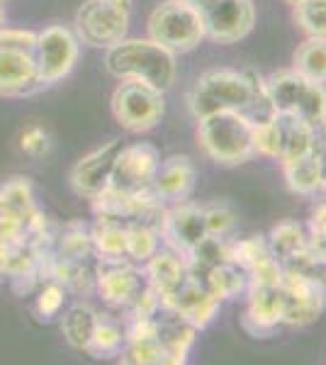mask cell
Masks as SVG:
<instances>
[{
	"label": "cell",
	"mask_w": 326,
	"mask_h": 365,
	"mask_svg": "<svg viewBox=\"0 0 326 365\" xmlns=\"http://www.w3.org/2000/svg\"><path fill=\"white\" fill-rule=\"evenodd\" d=\"M105 68L117 81H139L165 93L175 83V54L153 39H120L105 49Z\"/></svg>",
	"instance_id": "cell-1"
},
{
	"label": "cell",
	"mask_w": 326,
	"mask_h": 365,
	"mask_svg": "<svg viewBox=\"0 0 326 365\" xmlns=\"http://www.w3.org/2000/svg\"><path fill=\"white\" fill-rule=\"evenodd\" d=\"M198 141L219 166H241L256 156L253 127L241 113H217L198 120Z\"/></svg>",
	"instance_id": "cell-2"
},
{
	"label": "cell",
	"mask_w": 326,
	"mask_h": 365,
	"mask_svg": "<svg viewBox=\"0 0 326 365\" xmlns=\"http://www.w3.org/2000/svg\"><path fill=\"white\" fill-rule=\"evenodd\" d=\"M34 44L37 32L0 27V98H25L41 88Z\"/></svg>",
	"instance_id": "cell-3"
},
{
	"label": "cell",
	"mask_w": 326,
	"mask_h": 365,
	"mask_svg": "<svg viewBox=\"0 0 326 365\" xmlns=\"http://www.w3.org/2000/svg\"><path fill=\"white\" fill-rule=\"evenodd\" d=\"M251 96V81L246 71L212 68L195 81L188 108L195 120L217 113H241Z\"/></svg>",
	"instance_id": "cell-4"
},
{
	"label": "cell",
	"mask_w": 326,
	"mask_h": 365,
	"mask_svg": "<svg viewBox=\"0 0 326 365\" xmlns=\"http://www.w3.org/2000/svg\"><path fill=\"white\" fill-rule=\"evenodd\" d=\"M149 39L173 54L198 49L205 42V22L198 8L183 0H163L149 15Z\"/></svg>",
	"instance_id": "cell-5"
},
{
	"label": "cell",
	"mask_w": 326,
	"mask_h": 365,
	"mask_svg": "<svg viewBox=\"0 0 326 365\" xmlns=\"http://www.w3.org/2000/svg\"><path fill=\"white\" fill-rule=\"evenodd\" d=\"M265 88H268L275 113L282 117H297V120L317 125L326 113V88L300 76L292 68L270 73L265 78Z\"/></svg>",
	"instance_id": "cell-6"
},
{
	"label": "cell",
	"mask_w": 326,
	"mask_h": 365,
	"mask_svg": "<svg viewBox=\"0 0 326 365\" xmlns=\"http://www.w3.org/2000/svg\"><path fill=\"white\" fill-rule=\"evenodd\" d=\"M132 0H86L76 13V37L93 49H108L127 37Z\"/></svg>",
	"instance_id": "cell-7"
},
{
	"label": "cell",
	"mask_w": 326,
	"mask_h": 365,
	"mask_svg": "<svg viewBox=\"0 0 326 365\" xmlns=\"http://www.w3.org/2000/svg\"><path fill=\"white\" fill-rule=\"evenodd\" d=\"M110 110L122 129L132 134H144L163 120L165 100L161 91L146 83L120 81V86L112 93Z\"/></svg>",
	"instance_id": "cell-8"
},
{
	"label": "cell",
	"mask_w": 326,
	"mask_h": 365,
	"mask_svg": "<svg viewBox=\"0 0 326 365\" xmlns=\"http://www.w3.org/2000/svg\"><path fill=\"white\" fill-rule=\"evenodd\" d=\"M282 327H310L326 309V278L285 270L280 282Z\"/></svg>",
	"instance_id": "cell-9"
},
{
	"label": "cell",
	"mask_w": 326,
	"mask_h": 365,
	"mask_svg": "<svg viewBox=\"0 0 326 365\" xmlns=\"http://www.w3.org/2000/svg\"><path fill=\"white\" fill-rule=\"evenodd\" d=\"M81 54V42L73 29L63 25H51L37 32L34 44V63H37L39 83L54 86L73 71Z\"/></svg>",
	"instance_id": "cell-10"
},
{
	"label": "cell",
	"mask_w": 326,
	"mask_h": 365,
	"mask_svg": "<svg viewBox=\"0 0 326 365\" xmlns=\"http://www.w3.org/2000/svg\"><path fill=\"white\" fill-rule=\"evenodd\" d=\"M205 22V39L215 44H236L251 34L256 25V8L251 0H210L200 8Z\"/></svg>",
	"instance_id": "cell-11"
},
{
	"label": "cell",
	"mask_w": 326,
	"mask_h": 365,
	"mask_svg": "<svg viewBox=\"0 0 326 365\" xmlns=\"http://www.w3.org/2000/svg\"><path fill=\"white\" fill-rule=\"evenodd\" d=\"M272 256L280 261L282 270H292V273H317L326 278V268L310 251V241H307V229L295 220H282L270 229L268 237Z\"/></svg>",
	"instance_id": "cell-12"
},
{
	"label": "cell",
	"mask_w": 326,
	"mask_h": 365,
	"mask_svg": "<svg viewBox=\"0 0 326 365\" xmlns=\"http://www.w3.org/2000/svg\"><path fill=\"white\" fill-rule=\"evenodd\" d=\"M161 154L149 141H136V144H124L120 156L112 168L110 185L124 192H139L153 185Z\"/></svg>",
	"instance_id": "cell-13"
},
{
	"label": "cell",
	"mask_w": 326,
	"mask_h": 365,
	"mask_svg": "<svg viewBox=\"0 0 326 365\" xmlns=\"http://www.w3.org/2000/svg\"><path fill=\"white\" fill-rule=\"evenodd\" d=\"M161 304L165 312H173L175 317L193 324L200 331L217 319L219 307H222V302L207 290L203 278H195L190 273H188V278L183 280L168 297L161 299Z\"/></svg>",
	"instance_id": "cell-14"
},
{
	"label": "cell",
	"mask_w": 326,
	"mask_h": 365,
	"mask_svg": "<svg viewBox=\"0 0 326 365\" xmlns=\"http://www.w3.org/2000/svg\"><path fill=\"white\" fill-rule=\"evenodd\" d=\"M122 146L124 144L120 139H112L108 144L93 149L91 154H86L81 161H76V166L68 173L71 190L88 200L96 197L98 192H103L110 185L112 168H115V161L120 156Z\"/></svg>",
	"instance_id": "cell-15"
},
{
	"label": "cell",
	"mask_w": 326,
	"mask_h": 365,
	"mask_svg": "<svg viewBox=\"0 0 326 365\" xmlns=\"http://www.w3.org/2000/svg\"><path fill=\"white\" fill-rule=\"evenodd\" d=\"M144 285V273L129 258H124V261H98L96 292L110 307L127 309Z\"/></svg>",
	"instance_id": "cell-16"
},
{
	"label": "cell",
	"mask_w": 326,
	"mask_h": 365,
	"mask_svg": "<svg viewBox=\"0 0 326 365\" xmlns=\"http://www.w3.org/2000/svg\"><path fill=\"white\" fill-rule=\"evenodd\" d=\"M205 237H207V225H205L203 205L183 200V202H175L165 210L163 225H161V241L165 244V249L183 256V253H188Z\"/></svg>",
	"instance_id": "cell-17"
},
{
	"label": "cell",
	"mask_w": 326,
	"mask_h": 365,
	"mask_svg": "<svg viewBox=\"0 0 326 365\" xmlns=\"http://www.w3.org/2000/svg\"><path fill=\"white\" fill-rule=\"evenodd\" d=\"M246 312L241 317V327L253 339H270L282 327V295L280 287L248 285Z\"/></svg>",
	"instance_id": "cell-18"
},
{
	"label": "cell",
	"mask_w": 326,
	"mask_h": 365,
	"mask_svg": "<svg viewBox=\"0 0 326 365\" xmlns=\"http://www.w3.org/2000/svg\"><path fill=\"white\" fill-rule=\"evenodd\" d=\"M195 182H198V168L190 161V156L175 154L158 163L151 187L165 205H175L193 195Z\"/></svg>",
	"instance_id": "cell-19"
},
{
	"label": "cell",
	"mask_w": 326,
	"mask_h": 365,
	"mask_svg": "<svg viewBox=\"0 0 326 365\" xmlns=\"http://www.w3.org/2000/svg\"><path fill=\"white\" fill-rule=\"evenodd\" d=\"M200 329H195L193 324L175 317L173 312H161L158 317V341L163 346L165 365H183L190 356L195 341H198Z\"/></svg>",
	"instance_id": "cell-20"
},
{
	"label": "cell",
	"mask_w": 326,
	"mask_h": 365,
	"mask_svg": "<svg viewBox=\"0 0 326 365\" xmlns=\"http://www.w3.org/2000/svg\"><path fill=\"white\" fill-rule=\"evenodd\" d=\"M141 273H144V280L161 295V299L168 297L188 278L183 256L170 249H158L149 261L141 263Z\"/></svg>",
	"instance_id": "cell-21"
},
{
	"label": "cell",
	"mask_w": 326,
	"mask_h": 365,
	"mask_svg": "<svg viewBox=\"0 0 326 365\" xmlns=\"http://www.w3.org/2000/svg\"><path fill=\"white\" fill-rule=\"evenodd\" d=\"M98 278V258H83V261H66V258L54 256L51 261V280L63 285L66 292L73 295H93L96 292Z\"/></svg>",
	"instance_id": "cell-22"
},
{
	"label": "cell",
	"mask_w": 326,
	"mask_h": 365,
	"mask_svg": "<svg viewBox=\"0 0 326 365\" xmlns=\"http://www.w3.org/2000/svg\"><path fill=\"white\" fill-rule=\"evenodd\" d=\"M282 175H285L287 187L295 195H317L322 190V144L307 156L282 161Z\"/></svg>",
	"instance_id": "cell-23"
},
{
	"label": "cell",
	"mask_w": 326,
	"mask_h": 365,
	"mask_svg": "<svg viewBox=\"0 0 326 365\" xmlns=\"http://www.w3.org/2000/svg\"><path fill=\"white\" fill-rule=\"evenodd\" d=\"M93 251L98 261H124L127 258V222L98 217L91 227Z\"/></svg>",
	"instance_id": "cell-24"
},
{
	"label": "cell",
	"mask_w": 326,
	"mask_h": 365,
	"mask_svg": "<svg viewBox=\"0 0 326 365\" xmlns=\"http://www.w3.org/2000/svg\"><path fill=\"white\" fill-rule=\"evenodd\" d=\"M183 261H185L188 273L195 275V278H205L215 266L229 261V237H212V234H207L190 251L183 253Z\"/></svg>",
	"instance_id": "cell-25"
},
{
	"label": "cell",
	"mask_w": 326,
	"mask_h": 365,
	"mask_svg": "<svg viewBox=\"0 0 326 365\" xmlns=\"http://www.w3.org/2000/svg\"><path fill=\"white\" fill-rule=\"evenodd\" d=\"M127 336H124V322L117 319L115 314H100L98 312V322L93 329L91 344H88L86 353L93 358H115L120 356Z\"/></svg>",
	"instance_id": "cell-26"
},
{
	"label": "cell",
	"mask_w": 326,
	"mask_h": 365,
	"mask_svg": "<svg viewBox=\"0 0 326 365\" xmlns=\"http://www.w3.org/2000/svg\"><path fill=\"white\" fill-rule=\"evenodd\" d=\"M203 282L207 285V290L215 295L219 302H227V299H236L241 295H246L248 290V273L241 266L231 261L219 263L205 275Z\"/></svg>",
	"instance_id": "cell-27"
},
{
	"label": "cell",
	"mask_w": 326,
	"mask_h": 365,
	"mask_svg": "<svg viewBox=\"0 0 326 365\" xmlns=\"http://www.w3.org/2000/svg\"><path fill=\"white\" fill-rule=\"evenodd\" d=\"M319 146L317 125L297 117H282V151L277 161H292V158L312 154Z\"/></svg>",
	"instance_id": "cell-28"
},
{
	"label": "cell",
	"mask_w": 326,
	"mask_h": 365,
	"mask_svg": "<svg viewBox=\"0 0 326 365\" xmlns=\"http://www.w3.org/2000/svg\"><path fill=\"white\" fill-rule=\"evenodd\" d=\"M37 207V200H34V190L29 178L22 175H13V178L0 182V212L3 215L20 217L22 222H27L34 215Z\"/></svg>",
	"instance_id": "cell-29"
},
{
	"label": "cell",
	"mask_w": 326,
	"mask_h": 365,
	"mask_svg": "<svg viewBox=\"0 0 326 365\" xmlns=\"http://www.w3.org/2000/svg\"><path fill=\"white\" fill-rule=\"evenodd\" d=\"M98 322V312L86 302L71 304L61 317V334L66 339V344L76 351H86L91 344L93 329Z\"/></svg>",
	"instance_id": "cell-30"
},
{
	"label": "cell",
	"mask_w": 326,
	"mask_h": 365,
	"mask_svg": "<svg viewBox=\"0 0 326 365\" xmlns=\"http://www.w3.org/2000/svg\"><path fill=\"white\" fill-rule=\"evenodd\" d=\"M54 256L66 258V261L96 258L91 227L83 225L81 220H73V222H68V225H63L61 232H56V237H54Z\"/></svg>",
	"instance_id": "cell-31"
},
{
	"label": "cell",
	"mask_w": 326,
	"mask_h": 365,
	"mask_svg": "<svg viewBox=\"0 0 326 365\" xmlns=\"http://www.w3.org/2000/svg\"><path fill=\"white\" fill-rule=\"evenodd\" d=\"M292 71L300 76L314 81V83H326V39L307 37L297 46L292 56Z\"/></svg>",
	"instance_id": "cell-32"
},
{
	"label": "cell",
	"mask_w": 326,
	"mask_h": 365,
	"mask_svg": "<svg viewBox=\"0 0 326 365\" xmlns=\"http://www.w3.org/2000/svg\"><path fill=\"white\" fill-rule=\"evenodd\" d=\"M161 249V232L146 222H127V258L132 263H146Z\"/></svg>",
	"instance_id": "cell-33"
},
{
	"label": "cell",
	"mask_w": 326,
	"mask_h": 365,
	"mask_svg": "<svg viewBox=\"0 0 326 365\" xmlns=\"http://www.w3.org/2000/svg\"><path fill=\"white\" fill-rule=\"evenodd\" d=\"M270 244L265 237L253 234L246 239H229V261L241 266L248 273L258 261H263L265 256H270Z\"/></svg>",
	"instance_id": "cell-34"
},
{
	"label": "cell",
	"mask_w": 326,
	"mask_h": 365,
	"mask_svg": "<svg viewBox=\"0 0 326 365\" xmlns=\"http://www.w3.org/2000/svg\"><path fill=\"white\" fill-rule=\"evenodd\" d=\"M253 149L265 158H280L282 151V115H275L270 120L253 125Z\"/></svg>",
	"instance_id": "cell-35"
},
{
	"label": "cell",
	"mask_w": 326,
	"mask_h": 365,
	"mask_svg": "<svg viewBox=\"0 0 326 365\" xmlns=\"http://www.w3.org/2000/svg\"><path fill=\"white\" fill-rule=\"evenodd\" d=\"M120 361L129 365H165L163 346L158 336L127 341L120 353Z\"/></svg>",
	"instance_id": "cell-36"
},
{
	"label": "cell",
	"mask_w": 326,
	"mask_h": 365,
	"mask_svg": "<svg viewBox=\"0 0 326 365\" xmlns=\"http://www.w3.org/2000/svg\"><path fill=\"white\" fill-rule=\"evenodd\" d=\"M295 22L307 37L326 39V0H302L295 5Z\"/></svg>",
	"instance_id": "cell-37"
},
{
	"label": "cell",
	"mask_w": 326,
	"mask_h": 365,
	"mask_svg": "<svg viewBox=\"0 0 326 365\" xmlns=\"http://www.w3.org/2000/svg\"><path fill=\"white\" fill-rule=\"evenodd\" d=\"M203 212H205L207 234H212V237H231V234H234L239 217H236V210L231 207L229 202L205 205Z\"/></svg>",
	"instance_id": "cell-38"
},
{
	"label": "cell",
	"mask_w": 326,
	"mask_h": 365,
	"mask_svg": "<svg viewBox=\"0 0 326 365\" xmlns=\"http://www.w3.org/2000/svg\"><path fill=\"white\" fill-rule=\"evenodd\" d=\"M68 292L63 290V285H58L56 280H49L37 290V299H34V312L41 322H49L54 317L61 314L63 302H66Z\"/></svg>",
	"instance_id": "cell-39"
},
{
	"label": "cell",
	"mask_w": 326,
	"mask_h": 365,
	"mask_svg": "<svg viewBox=\"0 0 326 365\" xmlns=\"http://www.w3.org/2000/svg\"><path fill=\"white\" fill-rule=\"evenodd\" d=\"M17 146L29 158H44L51 151V134L41 125H27L17 137Z\"/></svg>",
	"instance_id": "cell-40"
},
{
	"label": "cell",
	"mask_w": 326,
	"mask_h": 365,
	"mask_svg": "<svg viewBox=\"0 0 326 365\" xmlns=\"http://www.w3.org/2000/svg\"><path fill=\"white\" fill-rule=\"evenodd\" d=\"M307 241H310L312 256L326 268V202L314 207L307 225Z\"/></svg>",
	"instance_id": "cell-41"
},
{
	"label": "cell",
	"mask_w": 326,
	"mask_h": 365,
	"mask_svg": "<svg viewBox=\"0 0 326 365\" xmlns=\"http://www.w3.org/2000/svg\"><path fill=\"white\" fill-rule=\"evenodd\" d=\"M282 266L275 256H265L256 266L248 270V285H263V287H280L282 282Z\"/></svg>",
	"instance_id": "cell-42"
},
{
	"label": "cell",
	"mask_w": 326,
	"mask_h": 365,
	"mask_svg": "<svg viewBox=\"0 0 326 365\" xmlns=\"http://www.w3.org/2000/svg\"><path fill=\"white\" fill-rule=\"evenodd\" d=\"M10 253H13V246H10V244H5V241L0 239V278H5V275H8Z\"/></svg>",
	"instance_id": "cell-43"
},
{
	"label": "cell",
	"mask_w": 326,
	"mask_h": 365,
	"mask_svg": "<svg viewBox=\"0 0 326 365\" xmlns=\"http://www.w3.org/2000/svg\"><path fill=\"white\" fill-rule=\"evenodd\" d=\"M317 137L322 144H326V113L322 115V120L317 122Z\"/></svg>",
	"instance_id": "cell-44"
},
{
	"label": "cell",
	"mask_w": 326,
	"mask_h": 365,
	"mask_svg": "<svg viewBox=\"0 0 326 365\" xmlns=\"http://www.w3.org/2000/svg\"><path fill=\"white\" fill-rule=\"evenodd\" d=\"M322 190L326 192V144H322Z\"/></svg>",
	"instance_id": "cell-45"
},
{
	"label": "cell",
	"mask_w": 326,
	"mask_h": 365,
	"mask_svg": "<svg viewBox=\"0 0 326 365\" xmlns=\"http://www.w3.org/2000/svg\"><path fill=\"white\" fill-rule=\"evenodd\" d=\"M183 3H188V5H193V8H205L207 3H210V0H183Z\"/></svg>",
	"instance_id": "cell-46"
},
{
	"label": "cell",
	"mask_w": 326,
	"mask_h": 365,
	"mask_svg": "<svg viewBox=\"0 0 326 365\" xmlns=\"http://www.w3.org/2000/svg\"><path fill=\"white\" fill-rule=\"evenodd\" d=\"M5 20H8V15H5V8H3V0H0V27H5Z\"/></svg>",
	"instance_id": "cell-47"
},
{
	"label": "cell",
	"mask_w": 326,
	"mask_h": 365,
	"mask_svg": "<svg viewBox=\"0 0 326 365\" xmlns=\"http://www.w3.org/2000/svg\"><path fill=\"white\" fill-rule=\"evenodd\" d=\"M282 3H287V5H292V8H295V5H300L302 0H282Z\"/></svg>",
	"instance_id": "cell-48"
}]
</instances>
